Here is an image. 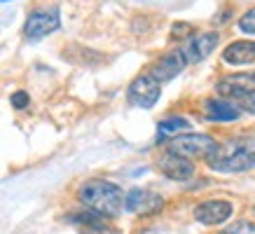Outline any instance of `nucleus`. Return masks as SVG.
Instances as JSON below:
<instances>
[{
	"label": "nucleus",
	"mask_w": 255,
	"mask_h": 234,
	"mask_svg": "<svg viewBox=\"0 0 255 234\" xmlns=\"http://www.w3.org/2000/svg\"><path fill=\"white\" fill-rule=\"evenodd\" d=\"M0 2H5V0H0Z\"/></svg>",
	"instance_id": "obj_23"
},
{
	"label": "nucleus",
	"mask_w": 255,
	"mask_h": 234,
	"mask_svg": "<svg viewBox=\"0 0 255 234\" xmlns=\"http://www.w3.org/2000/svg\"><path fill=\"white\" fill-rule=\"evenodd\" d=\"M9 103H12V108L14 110H23L28 108V103H31V96H28V92H14L12 96H9Z\"/></svg>",
	"instance_id": "obj_19"
},
{
	"label": "nucleus",
	"mask_w": 255,
	"mask_h": 234,
	"mask_svg": "<svg viewBox=\"0 0 255 234\" xmlns=\"http://www.w3.org/2000/svg\"><path fill=\"white\" fill-rule=\"evenodd\" d=\"M78 199L87 211H92L101 218H117L124 209L122 187L103 178H92L82 183L78 190Z\"/></svg>",
	"instance_id": "obj_2"
},
{
	"label": "nucleus",
	"mask_w": 255,
	"mask_h": 234,
	"mask_svg": "<svg viewBox=\"0 0 255 234\" xmlns=\"http://www.w3.org/2000/svg\"><path fill=\"white\" fill-rule=\"evenodd\" d=\"M185 66H187L185 54H183L180 49H171V52L162 54L152 66H150L147 75H152V78L162 85V82H169V80H173L176 75H180V73L185 70Z\"/></svg>",
	"instance_id": "obj_11"
},
{
	"label": "nucleus",
	"mask_w": 255,
	"mask_h": 234,
	"mask_svg": "<svg viewBox=\"0 0 255 234\" xmlns=\"http://www.w3.org/2000/svg\"><path fill=\"white\" fill-rule=\"evenodd\" d=\"M194 35V26L187 21H178L171 26V38L173 40H185V38H192Z\"/></svg>",
	"instance_id": "obj_16"
},
{
	"label": "nucleus",
	"mask_w": 255,
	"mask_h": 234,
	"mask_svg": "<svg viewBox=\"0 0 255 234\" xmlns=\"http://www.w3.org/2000/svg\"><path fill=\"white\" fill-rule=\"evenodd\" d=\"M211 171L216 173H246L255 169V136H237L206 157Z\"/></svg>",
	"instance_id": "obj_1"
},
{
	"label": "nucleus",
	"mask_w": 255,
	"mask_h": 234,
	"mask_svg": "<svg viewBox=\"0 0 255 234\" xmlns=\"http://www.w3.org/2000/svg\"><path fill=\"white\" fill-rule=\"evenodd\" d=\"M85 234H122L117 227H113V225H108L106 220H96L94 225H89V227H85Z\"/></svg>",
	"instance_id": "obj_17"
},
{
	"label": "nucleus",
	"mask_w": 255,
	"mask_h": 234,
	"mask_svg": "<svg viewBox=\"0 0 255 234\" xmlns=\"http://www.w3.org/2000/svg\"><path fill=\"white\" fill-rule=\"evenodd\" d=\"M218 234H255V223H251V220H237L232 225H227L225 230H220Z\"/></svg>",
	"instance_id": "obj_15"
},
{
	"label": "nucleus",
	"mask_w": 255,
	"mask_h": 234,
	"mask_svg": "<svg viewBox=\"0 0 255 234\" xmlns=\"http://www.w3.org/2000/svg\"><path fill=\"white\" fill-rule=\"evenodd\" d=\"M218 148V140L209 133H178L166 140V150L185 159H206Z\"/></svg>",
	"instance_id": "obj_3"
},
{
	"label": "nucleus",
	"mask_w": 255,
	"mask_h": 234,
	"mask_svg": "<svg viewBox=\"0 0 255 234\" xmlns=\"http://www.w3.org/2000/svg\"><path fill=\"white\" fill-rule=\"evenodd\" d=\"M251 92H255V73H232L218 80L216 85L218 99H225V101H232V99L239 101Z\"/></svg>",
	"instance_id": "obj_7"
},
{
	"label": "nucleus",
	"mask_w": 255,
	"mask_h": 234,
	"mask_svg": "<svg viewBox=\"0 0 255 234\" xmlns=\"http://www.w3.org/2000/svg\"><path fill=\"white\" fill-rule=\"evenodd\" d=\"M201 113H204V117H209L211 122H232V119H239V115H241L237 103L218 99V96L206 99V101L201 103Z\"/></svg>",
	"instance_id": "obj_12"
},
{
	"label": "nucleus",
	"mask_w": 255,
	"mask_h": 234,
	"mask_svg": "<svg viewBox=\"0 0 255 234\" xmlns=\"http://www.w3.org/2000/svg\"><path fill=\"white\" fill-rule=\"evenodd\" d=\"M218 45H220V33L204 31V33H194L180 52L185 54L187 63H199V61H204V59H209V56L216 52Z\"/></svg>",
	"instance_id": "obj_8"
},
{
	"label": "nucleus",
	"mask_w": 255,
	"mask_h": 234,
	"mask_svg": "<svg viewBox=\"0 0 255 234\" xmlns=\"http://www.w3.org/2000/svg\"><path fill=\"white\" fill-rule=\"evenodd\" d=\"M185 129H190V122L185 117H166L157 124V140H164L166 136L173 138L178 133H185Z\"/></svg>",
	"instance_id": "obj_14"
},
{
	"label": "nucleus",
	"mask_w": 255,
	"mask_h": 234,
	"mask_svg": "<svg viewBox=\"0 0 255 234\" xmlns=\"http://www.w3.org/2000/svg\"><path fill=\"white\" fill-rule=\"evenodd\" d=\"M157 169H159L169 180H176V183H185V180H190L194 173H197L192 159L173 155L169 150H164L162 155L157 157Z\"/></svg>",
	"instance_id": "obj_10"
},
{
	"label": "nucleus",
	"mask_w": 255,
	"mask_h": 234,
	"mask_svg": "<svg viewBox=\"0 0 255 234\" xmlns=\"http://www.w3.org/2000/svg\"><path fill=\"white\" fill-rule=\"evenodd\" d=\"M124 209L136 216H157L164 209V197L147 187H133L124 195Z\"/></svg>",
	"instance_id": "obj_6"
},
{
	"label": "nucleus",
	"mask_w": 255,
	"mask_h": 234,
	"mask_svg": "<svg viewBox=\"0 0 255 234\" xmlns=\"http://www.w3.org/2000/svg\"><path fill=\"white\" fill-rule=\"evenodd\" d=\"M59 26H61L59 7H40V9H33L31 14L26 16L23 35H26V40H40L45 35H49V33L59 31Z\"/></svg>",
	"instance_id": "obj_4"
},
{
	"label": "nucleus",
	"mask_w": 255,
	"mask_h": 234,
	"mask_svg": "<svg viewBox=\"0 0 255 234\" xmlns=\"http://www.w3.org/2000/svg\"><path fill=\"white\" fill-rule=\"evenodd\" d=\"M138 234H162L159 230H152V227H147V230H143V232H138Z\"/></svg>",
	"instance_id": "obj_21"
},
{
	"label": "nucleus",
	"mask_w": 255,
	"mask_h": 234,
	"mask_svg": "<svg viewBox=\"0 0 255 234\" xmlns=\"http://www.w3.org/2000/svg\"><path fill=\"white\" fill-rule=\"evenodd\" d=\"M234 204L227 199H206L194 206V220L201 225H223L232 218Z\"/></svg>",
	"instance_id": "obj_9"
},
{
	"label": "nucleus",
	"mask_w": 255,
	"mask_h": 234,
	"mask_svg": "<svg viewBox=\"0 0 255 234\" xmlns=\"http://www.w3.org/2000/svg\"><path fill=\"white\" fill-rule=\"evenodd\" d=\"M239 110H244V113H251V115H255V92L246 94L244 99H239Z\"/></svg>",
	"instance_id": "obj_20"
},
{
	"label": "nucleus",
	"mask_w": 255,
	"mask_h": 234,
	"mask_svg": "<svg viewBox=\"0 0 255 234\" xmlns=\"http://www.w3.org/2000/svg\"><path fill=\"white\" fill-rule=\"evenodd\" d=\"M159 96H162V85H159L152 75H147V73L133 78V82L129 85V89H127V101L131 103L133 108L150 110L159 101Z\"/></svg>",
	"instance_id": "obj_5"
},
{
	"label": "nucleus",
	"mask_w": 255,
	"mask_h": 234,
	"mask_svg": "<svg viewBox=\"0 0 255 234\" xmlns=\"http://www.w3.org/2000/svg\"><path fill=\"white\" fill-rule=\"evenodd\" d=\"M239 28L244 33L255 35V7L246 9V12H244V16H239Z\"/></svg>",
	"instance_id": "obj_18"
},
{
	"label": "nucleus",
	"mask_w": 255,
	"mask_h": 234,
	"mask_svg": "<svg viewBox=\"0 0 255 234\" xmlns=\"http://www.w3.org/2000/svg\"><path fill=\"white\" fill-rule=\"evenodd\" d=\"M223 61L230 66H246L255 61V42L253 40H234L223 49Z\"/></svg>",
	"instance_id": "obj_13"
},
{
	"label": "nucleus",
	"mask_w": 255,
	"mask_h": 234,
	"mask_svg": "<svg viewBox=\"0 0 255 234\" xmlns=\"http://www.w3.org/2000/svg\"><path fill=\"white\" fill-rule=\"evenodd\" d=\"M253 216H255V206H253Z\"/></svg>",
	"instance_id": "obj_22"
}]
</instances>
